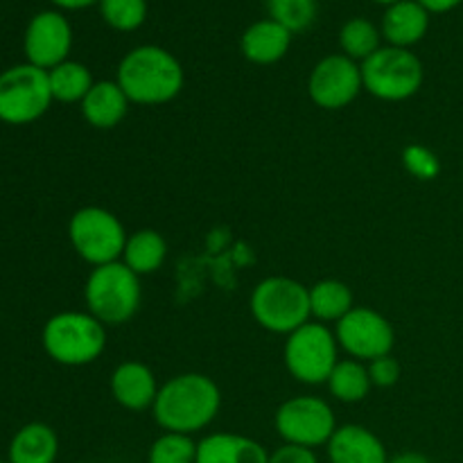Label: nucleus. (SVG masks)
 <instances>
[{
    "label": "nucleus",
    "instance_id": "nucleus-17",
    "mask_svg": "<svg viewBox=\"0 0 463 463\" xmlns=\"http://www.w3.org/2000/svg\"><path fill=\"white\" fill-rule=\"evenodd\" d=\"M430 30V12L416 0H401L389 5L383 16V36L393 48L410 50L425 39Z\"/></svg>",
    "mask_w": 463,
    "mask_h": 463
},
{
    "label": "nucleus",
    "instance_id": "nucleus-32",
    "mask_svg": "<svg viewBox=\"0 0 463 463\" xmlns=\"http://www.w3.org/2000/svg\"><path fill=\"white\" fill-rule=\"evenodd\" d=\"M419 5H423L430 14H446L457 9L463 0H416Z\"/></svg>",
    "mask_w": 463,
    "mask_h": 463
},
{
    "label": "nucleus",
    "instance_id": "nucleus-30",
    "mask_svg": "<svg viewBox=\"0 0 463 463\" xmlns=\"http://www.w3.org/2000/svg\"><path fill=\"white\" fill-rule=\"evenodd\" d=\"M369 378L373 387L389 389L401 380V364L393 360L392 355L378 357V360L369 362Z\"/></svg>",
    "mask_w": 463,
    "mask_h": 463
},
{
    "label": "nucleus",
    "instance_id": "nucleus-28",
    "mask_svg": "<svg viewBox=\"0 0 463 463\" xmlns=\"http://www.w3.org/2000/svg\"><path fill=\"white\" fill-rule=\"evenodd\" d=\"M99 14L109 27L118 32H134L147 18V0H98Z\"/></svg>",
    "mask_w": 463,
    "mask_h": 463
},
{
    "label": "nucleus",
    "instance_id": "nucleus-9",
    "mask_svg": "<svg viewBox=\"0 0 463 463\" xmlns=\"http://www.w3.org/2000/svg\"><path fill=\"white\" fill-rule=\"evenodd\" d=\"M339 344L337 337L326 324H312L307 321L292 335H288L285 342V366L289 375L303 384H326L337 357Z\"/></svg>",
    "mask_w": 463,
    "mask_h": 463
},
{
    "label": "nucleus",
    "instance_id": "nucleus-36",
    "mask_svg": "<svg viewBox=\"0 0 463 463\" xmlns=\"http://www.w3.org/2000/svg\"><path fill=\"white\" fill-rule=\"evenodd\" d=\"M77 463H90V461H77Z\"/></svg>",
    "mask_w": 463,
    "mask_h": 463
},
{
    "label": "nucleus",
    "instance_id": "nucleus-23",
    "mask_svg": "<svg viewBox=\"0 0 463 463\" xmlns=\"http://www.w3.org/2000/svg\"><path fill=\"white\" fill-rule=\"evenodd\" d=\"M48 80L52 99L63 104H81V99L89 95V90L95 84L89 68L80 61H71V59H66L63 63L54 66L52 71H48Z\"/></svg>",
    "mask_w": 463,
    "mask_h": 463
},
{
    "label": "nucleus",
    "instance_id": "nucleus-7",
    "mask_svg": "<svg viewBox=\"0 0 463 463\" xmlns=\"http://www.w3.org/2000/svg\"><path fill=\"white\" fill-rule=\"evenodd\" d=\"M52 104L48 71L18 63L0 72V122L23 127L36 122Z\"/></svg>",
    "mask_w": 463,
    "mask_h": 463
},
{
    "label": "nucleus",
    "instance_id": "nucleus-33",
    "mask_svg": "<svg viewBox=\"0 0 463 463\" xmlns=\"http://www.w3.org/2000/svg\"><path fill=\"white\" fill-rule=\"evenodd\" d=\"M387 463H432V461H430L423 452L407 450V452H401V455H396V457H389Z\"/></svg>",
    "mask_w": 463,
    "mask_h": 463
},
{
    "label": "nucleus",
    "instance_id": "nucleus-6",
    "mask_svg": "<svg viewBox=\"0 0 463 463\" xmlns=\"http://www.w3.org/2000/svg\"><path fill=\"white\" fill-rule=\"evenodd\" d=\"M366 93L384 102L414 98L423 86V63L411 50L384 45L360 63Z\"/></svg>",
    "mask_w": 463,
    "mask_h": 463
},
{
    "label": "nucleus",
    "instance_id": "nucleus-21",
    "mask_svg": "<svg viewBox=\"0 0 463 463\" xmlns=\"http://www.w3.org/2000/svg\"><path fill=\"white\" fill-rule=\"evenodd\" d=\"M167 258V242L163 235L154 229H140L127 238L122 262L134 274L149 276L163 267Z\"/></svg>",
    "mask_w": 463,
    "mask_h": 463
},
{
    "label": "nucleus",
    "instance_id": "nucleus-5",
    "mask_svg": "<svg viewBox=\"0 0 463 463\" xmlns=\"http://www.w3.org/2000/svg\"><path fill=\"white\" fill-rule=\"evenodd\" d=\"M253 319L258 326L276 335H292L310 321V288L288 276H269L253 288Z\"/></svg>",
    "mask_w": 463,
    "mask_h": 463
},
{
    "label": "nucleus",
    "instance_id": "nucleus-34",
    "mask_svg": "<svg viewBox=\"0 0 463 463\" xmlns=\"http://www.w3.org/2000/svg\"><path fill=\"white\" fill-rule=\"evenodd\" d=\"M50 3H54L61 9H84L89 7V5L98 3V0H50Z\"/></svg>",
    "mask_w": 463,
    "mask_h": 463
},
{
    "label": "nucleus",
    "instance_id": "nucleus-2",
    "mask_svg": "<svg viewBox=\"0 0 463 463\" xmlns=\"http://www.w3.org/2000/svg\"><path fill=\"white\" fill-rule=\"evenodd\" d=\"M116 81L127 99L143 107L167 104L184 89V66L179 59L158 45H140L118 63Z\"/></svg>",
    "mask_w": 463,
    "mask_h": 463
},
{
    "label": "nucleus",
    "instance_id": "nucleus-10",
    "mask_svg": "<svg viewBox=\"0 0 463 463\" xmlns=\"http://www.w3.org/2000/svg\"><path fill=\"white\" fill-rule=\"evenodd\" d=\"M274 425L279 437L289 446L315 448L328 446L339 428L335 411L324 398L294 396L276 410Z\"/></svg>",
    "mask_w": 463,
    "mask_h": 463
},
{
    "label": "nucleus",
    "instance_id": "nucleus-20",
    "mask_svg": "<svg viewBox=\"0 0 463 463\" xmlns=\"http://www.w3.org/2000/svg\"><path fill=\"white\" fill-rule=\"evenodd\" d=\"M59 455V439L50 425L27 423L12 437L7 450L9 463H54Z\"/></svg>",
    "mask_w": 463,
    "mask_h": 463
},
{
    "label": "nucleus",
    "instance_id": "nucleus-19",
    "mask_svg": "<svg viewBox=\"0 0 463 463\" xmlns=\"http://www.w3.org/2000/svg\"><path fill=\"white\" fill-rule=\"evenodd\" d=\"M129 99L118 81H95L93 89L81 99L80 109L84 120L95 129H113L125 120Z\"/></svg>",
    "mask_w": 463,
    "mask_h": 463
},
{
    "label": "nucleus",
    "instance_id": "nucleus-22",
    "mask_svg": "<svg viewBox=\"0 0 463 463\" xmlns=\"http://www.w3.org/2000/svg\"><path fill=\"white\" fill-rule=\"evenodd\" d=\"M353 307V292L342 280L324 279L310 288V312L319 324H337Z\"/></svg>",
    "mask_w": 463,
    "mask_h": 463
},
{
    "label": "nucleus",
    "instance_id": "nucleus-27",
    "mask_svg": "<svg viewBox=\"0 0 463 463\" xmlns=\"http://www.w3.org/2000/svg\"><path fill=\"white\" fill-rule=\"evenodd\" d=\"M267 9L271 21L292 34L307 30L317 18V0H267Z\"/></svg>",
    "mask_w": 463,
    "mask_h": 463
},
{
    "label": "nucleus",
    "instance_id": "nucleus-15",
    "mask_svg": "<svg viewBox=\"0 0 463 463\" xmlns=\"http://www.w3.org/2000/svg\"><path fill=\"white\" fill-rule=\"evenodd\" d=\"M330 463H387L389 455L378 434L364 425L348 423L335 430L328 441Z\"/></svg>",
    "mask_w": 463,
    "mask_h": 463
},
{
    "label": "nucleus",
    "instance_id": "nucleus-18",
    "mask_svg": "<svg viewBox=\"0 0 463 463\" xmlns=\"http://www.w3.org/2000/svg\"><path fill=\"white\" fill-rule=\"evenodd\" d=\"M289 43H292V32L285 30L280 23L265 18L244 30L240 48L247 61L256 66H271L288 54Z\"/></svg>",
    "mask_w": 463,
    "mask_h": 463
},
{
    "label": "nucleus",
    "instance_id": "nucleus-29",
    "mask_svg": "<svg viewBox=\"0 0 463 463\" xmlns=\"http://www.w3.org/2000/svg\"><path fill=\"white\" fill-rule=\"evenodd\" d=\"M402 165L414 179L434 181L441 175V161L430 147L420 143H410L402 149Z\"/></svg>",
    "mask_w": 463,
    "mask_h": 463
},
{
    "label": "nucleus",
    "instance_id": "nucleus-4",
    "mask_svg": "<svg viewBox=\"0 0 463 463\" xmlns=\"http://www.w3.org/2000/svg\"><path fill=\"white\" fill-rule=\"evenodd\" d=\"M89 312L104 326H122L136 317L143 298L140 276L122 260L93 267L84 285Z\"/></svg>",
    "mask_w": 463,
    "mask_h": 463
},
{
    "label": "nucleus",
    "instance_id": "nucleus-35",
    "mask_svg": "<svg viewBox=\"0 0 463 463\" xmlns=\"http://www.w3.org/2000/svg\"><path fill=\"white\" fill-rule=\"evenodd\" d=\"M373 3H380V5H396V3H401V0H373Z\"/></svg>",
    "mask_w": 463,
    "mask_h": 463
},
{
    "label": "nucleus",
    "instance_id": "nucleus-13",
    "mask_svg": "<svg viewBox=\"0 0 463 463\" xmlns=\"http://www.w3.org/2000/svg\"><path fill=\"white\" fill-rule=\"evenodd\" d=\"M72 45V30L66 16L59 12H41L27 23L23 50L27 63L43 71H52L54 66L68 59Z\"/></svg>",
    "mask_w": 463,
    "mask_h": 463
},
{
    "label": "nucleus",
    "instance_id": "nucleus-16",
    "mask_svg": "<svg viewBox=\"0 0 463 463\" xmlns=\"http://www.w3.org/2000/svg\"><path fill=\"white\" fill-rule=\"evenodd\" d=\"M194 463H269V452L251 437L217 432L197 441Z\"/></svg>",
    "mask_w": 463,
    "mask_h": 463
},
{
    "label": "nucleus",
    "instance_id": "nucleus-12",
    "mask_svg": "<svg viewBox=\"0 0 463 463\" xmlns=\"http://www.w3.org/2000/svg\"><path fill=\"white\" fill-rule=\"evenodd\" d=\"M362 84L360 63L348 59L346 54H330L324 57L310 72L307 80V93L317 107L326 111H339L348 104L355 102Z\"/></svg>",
    "mask_w": 463,
    "mask_h": 463
},
{
    "label": "nucleus",
    "instance_id": "nucleus-25",
    "mask_svg": "<svg viewBox=\"0 0 463 463\" xmlns=\"http://www.w3.org/2000/svg\"><path fill=\"white\" fill-rule=\"evenodd\" d=\"M380 39H383V32L369 18H351V21L344 23L342 32H339V45L344 50L342 54L360 63L383 48Z\"/></svg>",
    "mask_w": 463,
    "mask_h": 463
},
{
    "label": "nucleus",
    "instance_id": "nucleus-3",
    "mask_svg": "<svg viewBox=\"0 0 463 463\" xmlns=\"http://www.w3.org/2000/svg\"><path fill=\"white\" fill-rule=\"evenodd\" d=\"M45 355L61 366L93 364L107 348V326L90 312H59L41 330Z\"/></svg>",
    "mask_w": 463,
    "mask_h": 463
},
{
    "label": "nucleus",
    "instance_id": "nucleus-24",
    "mask_svg": "<svg viewBox=\"0 0 463 463\" xmlns=\"http://www.w3.org/2000/svg\"><path fill=\"white\" fill-rule=\"evenodd\" d=\"M328 392L342 402H360L369 396L371 378L369 366L360 360H339L328 378Z\"/></svg>",
    "mask_w": 463,
    "mask_h": 463
},
{
    "label": "nucleus",
    "instance_id": "nucleus-8",
    "mask_svg": "<svg viewBox=\"0 0 463 463\" xmlns=\"http://www.w3.org/2000/svg\"><path fill=\"white\" fill-rule=\"evenodd\" d=\"M68 238L81 260L102 267L120 260L129 235L111 211L102 206H84L71 217Z\"/></svg>",
    "mask_w": 463,
    "mask_h": 463
},
{
    "label": "nucleus",
    "instance_id": "nucleus-14",
    "mask_svg": "<svg viewBox=\"0 0 463 463\" xmlns=\"http://www.w3.org/2000/svg\"><path fill=\"white\" fill-rule=\"evenodd\" d=\"M158 383L154 371L143 362H122L111 373V396L129 411L152 410L158 396Z\"/></svg>",
    "mask_w": 463,
    "mask_h": 463
},
{
    "label": "nucleus",
    "instance_id": "nucleus-11",
    "mask_svg": "<svg viewBox=\"0 0 463 463\" xmlns=\"http://www.w3.org/2000/svg\"><path fill=\"white\" fill-rule=\"evenodd\" d=\"M335 337L339 348L353 360L373 362L378 357L392 355L396 333L384 315L371 307H353L342 321L335 324Z\"/></svg>",
    "mask_w": 463,
    "mask_h": 463
},
{
    "label": "nucleus",
    "instance_id": "nucleus-26",
    "mask_svg": "<svg viewBox=\"0 0 463 463\" xmlns=\"http://www.w3.org/2000/svg\"><path fill=\"white\" fill-rule=\"evenodd\" d=\"M197 461V441L188 434L163 432L149 446L147 463H194Z\"/></svg>",
    "mask_w": 463,
    "mask_h": 463
},
{
    "label": "nucleus",
    "instance_id": "nucleus-1",
    "mask_svg": "<svg viewBox=\"0 0 463 463\" xmlns=\"http://www.w3.org/2000/svg\"><path fill=\"white\" fill-rule=\"evenodd\" d=\"M220 407L222 392L215 380L203 373H181L161 384L152 416L165 432L193 437L215 420Z\"/></svg>",
    "mask_w": 463,
    "mask_h": 463
},
{
    "label": "nucleus",
    "instance_id": "nucleus-37",
    "mask_svg": "<svg viewBox=\"0 0 463 463\" xmlns=\"http://www.w3.org/2000/svg\"><path fill=\"white\" fill-rule=\"evenodd\" d=\"M0 463H9V461H5V459H0Z\"/></svg>",
    "mask_w": 463,
    "mask_h": 463
},
{
    "label": "nucleus",
    "instance_id": "nucleus-31",
    "mask_svg": "<svg viewBox=\"0 0 463 463\" xmlns=\"http://www.w3.org/2000/svg\"><path fill=\"white\" fill-rule=\"evenodd\" d=\"M269 463H319V459H317L315 450H310V448L283 443V446L271 452Z\"/></svg>",
    "mask_w": 463,
    "mask_h": 463
}]
</instances>
